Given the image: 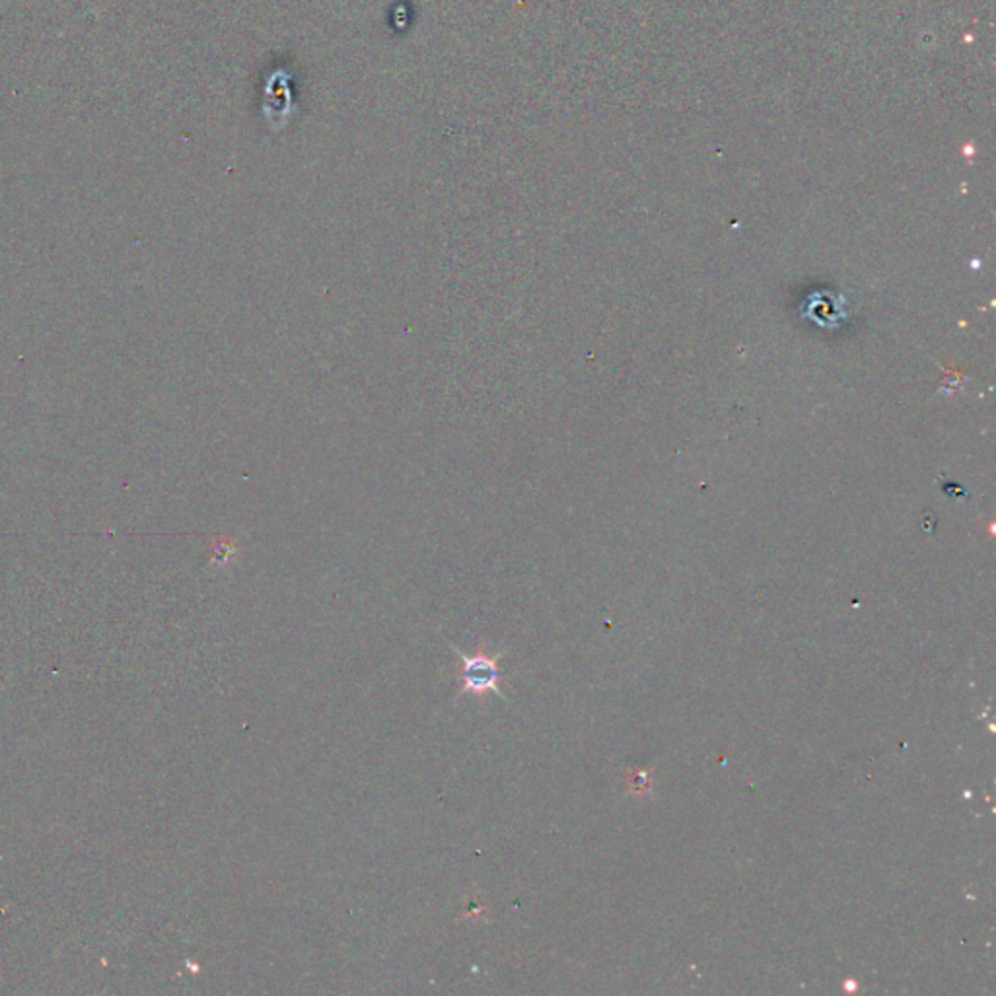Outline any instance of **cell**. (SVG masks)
<instances>
[{
	"instance_id": "obj_1",
	"label": "cell",
	"mask_w": 996,
	"mask_h": 996,
	"mask_svg": "<svg viewBox=\"0 0 996 996\" xmlns=\"http://www.w3.org/2000/svg\"><path fill=\"white\" fill-rule=\"evenodd\" d=\"M450 649L456 652L457 662L462 664L457 672V681H460L457 697H480L481 703H483L485 696L495 693L501 697L502 701H506V697L499 688V683L506 678V673L502 672L501 665H499V660L504 657V650L493 654L489 649L487 641H481L480 649L475 650V654L472 657L462 652L454 644H450Z\"/></svg>"
}]
</instances>
